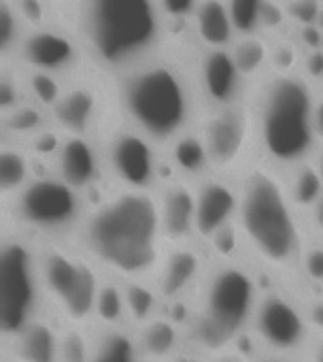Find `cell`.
Returning <instances> with one entry per match:
<instances>
[{"mask_svg":"<svg viewBox=\"0 0 323 362\" xmlns=\"http://www.w3.org/2000/svg\"><path fill=\"white\" fill-rule=\"evenodd\" d=\"M210 361L212 362H254L255 356L251 355V353H248L246 349H242V347L234 345V347L223 351V353H220V355L210 356Z\"/></svg>","mask_w":323,"mask_h":362,"instance_id":"cell-43","label":"cell"},{"mask_svg":"<svg viewBox=\"0 0 323 362\" xmlns=\"http://www.w3.org/2000/svg\"><path fill=\"white\" fill-rule=\"evenodd\" d=\"M61 327L40 313L21 332L4 341V356L13 362H59Z\"/></svg>","mask_w":323,"mask_h":362,"instance_id":"cell-17","label":"cell"},{"mask_svg":"<svg viewBox=\"0 0 323 362\" xmlns=\"http://www.w3.org/2000/svg\"><path fill=\"white\" fill-rule=\"evenodd\" d=\"M95 344L96 336L87 332V327L64 325L59 341V362H91Z\"/></svg>","mask_w":323,"mask_h":362,"instance_id":"cell-30","label":"cell"},{"mask_svg":"<svg viewBox=\"0 0 323 362\" xmlns=\"http://www.w3.org/2000/svg\"><path fill=\"white\" fill-rule=\"evenodd\" d=\"M310 217H312V226H314L319 234H323V198L316 204V206H314V208H312Z\"/></svg>","mask_w":323,"mask_h":362,"instance_id":"cell-50","label":"cell"},{"mask_svg":"<svg viewBox=\"0 0 323 362\" xmlns=\"http://www.w3.org/2000/svg\"><path fill=\"white\" fill-rule=\"evenodd\" d=\"M104 136L106 138L101 146L102 166L115 187L153 191L161 181L159 146L123 119L110 127Z\"/></svg>","mask_w":323,"mask_h":362,"instance_id":"cell-11","label":"cell"},{"mask_svg":"<svg viewBox=\"0 0 323 362\" xmlns=\"http://www.w3.org/2000/svg\"><path fill=\"white\" fill-rule=\"evenodd\" d=\"M170 166L186 180H203L212 170L200 132L189 130L169 146Z\"/></svg>","mask_w":323,"mask_h":362,"instance_id":"cell-22","label":"cell"},{"mask_svg":"<svg viewBox=\"0 0 323 362\" xmlns=\"http://www.w3.org/2000/svg\"><path fill=\"white\" fill-rule=\"evenodd\" d=\"M23 57L30 66L40 72L53 74L67 68L72 62L74 45L61 34L40 30L28 36L27 42L23 44Z\"/></svg>","mask_w":323,"mask_h":362,"instance_id":"cell-21","label":"cell"},{"mask_svg":"<svg viewBox=\"0 0 323 362\" xmlns=\"http://www.w3.org/2000/svg\"><path fill=\"white\" fill-rule=\"evenodd\" d=\"M200 138L215 174H240L248 166L249 147L255 144L251 110L246 102L210 107L200 121Z\"/></svg>","mask_w":323,"mask_h":362,"instance_id":"cell-12","label":"cell"},{"mask_svg":"<svg viewBox=\"0 0 323 362\" xmlns=\"http://www.w3.org/2000/svg\"><path fill=\"white\" fill-rule=\"evenodd\" d=\"M306 74L312 78H323V51H314L306 61Z\"/></svg>","mask_w":323,"mask_h":362,"instance_id":"cell-47","label":"cell"},{"mask_svg":"<svg viewBox=\"0 0 323 362\" xmlns=\"http://www.w3.org/2000/svg\"><path fill=\"white\" fill-rule=\"evenodd\" d=\"M317 28H319V30H322L323 33V10H322V13H319V17H317Z\"/></svg>","mask_w":323,"mask_h":362,"instance_id":"cell-54","label":"cell"},{"mask_svg":"<svg viewBox=\"0 0 323 362\" xmlns=\"http://www.w3.org/2000/svg\"><path fill=\"white\" fill-rule=\"evenodd\" d=\"M72 236L76 247L115 279L149 281L164 255L159 198L115 187L85 209Z\"/></svg>","mask_w":323,"mask_h":362,"instance_id":"cell-1","label":"cell"},{"mask_svg":"<svg viewBox=\"0 0 323 362\" xmlns=\"http://www.w3.org/2000/svg\"><path fill=\"white\" fill-rule=\"evenodd\" d=\"M119 117L159 147L193 130L195 96L183 74L169 62H138L115 83Z\"/></svg>","mask_w":323,"mask_h":362,"instance_id":"cell-3","label":"cell"},{"mask_svg":"<svg viewBox=\"0 0 323 362\" xmlns=\"http://www.w3.org/2000/svg\"><path fill=\"white\" fill-rule=\"evenodd\" d=\"M127 319L132 330L144 327L146 322L161 315V296L155 285L147 281H123Z\"/></svg>","mask_w":323,"mask_h":362,"instance_id":"cell-27","label":"cell"},{"mask_svg":"<svg viewBox=\"0 0 323 362\" xmlns=\"http://www.w3.org/2000/svg\"><path fill=\"white\" fill-rule=\"evenodd\" d=\"M161 4L170 17H186L191 13L197 0H161Z\"/></svg>","mask_w":323,"mask_h":362,"instance_id":"cell-42","label":"cell"},{"mask_svg":"<svg viewBox=\"0 0 323 362\" xmlns=\"http://www.w3.org/2000/svg\"><path fill=\"white\" fill-rule=\"evenodd\" d=\"M288 11L295 21L310 27L317 21V17L322 13V8L317 4V0H295V2H291Z\"/></svg>","mask_w":323,"mask_h":362,"instance_id":"cell-38","label":"cell"},{"mask_svg":"<svg viewBox=\"0 0 323 362\" xmlns=\"http://www.w3.org/2000/svg\"><path fill=\"white\" fill-rule=\"evenodd\" d=\"M42 300L70 327L95 322L96 294L102 279L96 266L76 245L47 242L36 249Z\"/></svg>","mask_w":323,"mask_h":362,"instance_id":"cell-7","label":"cell"},{"mask_svg":"<svg viewBox=\"0 0 323 362\" xmlns=\"http://www.w3.org/2000/svg\"><path fill=\"white\" fill-rule=\"evenodd\" d=\"M53 160L57 177L79 192L95 185L104 168L101 149L89 140V136H64Z\"/></svg>","mask_w":323,"mask_h":362,"instance_id":"cell-16","label":"cell"},{"mask_svg":"<svg viewBox=\"0 0 323 362\" xmlns=\"http://www.w3.org/2000/svg\"><path fill=\"white\" fill-rule=\"evenodd\" d=\"M159 214L164 243H189V240L195 238L197 185H193L191 180L186 177L164 181L159 197Z\"/></svg>","mask_w":323,"mask_h":362,"instance_id":"cell-15","label":"cell"},{"mask_svg":"<svg viewBox=\"0 0 323 362\" xmlns=\"http://www.w3.org/2000/svg\"><path fill=\"white\" fill-rule=\"evenodd\" d=\"M2 362H13V361H10V358H6L4 356V358H2Z\"/></svg>","mask_w":323,"mask_h":362,"instance_id":"cell-55","label":"cell"},{"mask_svg":"<svg viewBox=\"0 0 323 362\" xmlns=\"http://www.w3.org/2000/svg\"><path fill=\"white\" fill-rule=\"evenodd\" d=\"M242 79L255 78L268 59V47L259 38H244L231 53Z\"/></svg>","mask_w":323,"mask_h":362,"instance_id":"cell-31","label":"cell"},{"mask_svg":"<svg viewBox=\"0 0 323 362\" xmlns=\"http://www.w3.org/2000/svg\"><path fill=\"white\" fill-rule=\"evenodd\" d=\"M238 185L223 175H206L197 185L195 238L208 243L215 232L237 219Z\"/></svg>","mask_w":323,"mask_h":362,"instance_id":"cell-13","label":"cell"},{"mask_svg":"<svg viewBox=\"0 0 323 362\" xmlns=\"http://www.w3.org/2000/svg\"><path fill=\"white\" fill-rule=\"evenodd\" d=\"M306 315L312 325V330L323 334V298L314 300V304L306 310Z\"/></svg>","mask_w":323,"mask_h":362,"instance_id":"cell-46","label":"cell"},{"mask_svg":"<svg viewBox=\"0 0 323 362\" xmlns=\"http://www.w3.org/2000/svg\"><path fill=\"white\" fill-rule=\"evenodd\" d=\"M28 90L33 95L34 104H38L40 107H45V110H51L57 104V100L61 98L64 89L53 74L34 70L28 78Z\"/></svg>","mask_w":323,"mask_h":362,"instance_id":"cell-33","label":"cell"},{"mask_svg":"<svg viewBox=\"0 0 323 362\" xmlns=\"http://www.w3.org/2000/svg\"><path fill=\"white\" fill-rule=\"evenodd\" d=\"M17 36V16L11 6L2 0L0 4V49L2 53L10 49Z\"/></svg>","mask_w":323,"mask_h":362,"instance_id":"cell-36","label":"cell"},{"mask_svg":"<svg viewBox=\"0 0 323 362\" xmlns=\"http://www.w3.org/2000/svg\"><path fill=\"white\" fill-rule=\"evenodd\" d=\"M203 255L191 243L170 245L155 274V288L166 304H178L203 279Z\"/></svg>","mask_w":323,"mask_h":362,"instance_id":"cell-14","label":"cell"},{"mask_svg":"<svg viewBox=\"0 0 323 362\" xmlns=\"http://www.w3.org/2000/svg\"><path fill=\"white\" fill-rule=\"evenodd\" d=\"M300 362H323V334L314 332L310 344L305 349V353L299 356Z\"/></svg>","mask_w":323,"mask_h":362,"instance_id":"cell-41","label":"cell"},{"mask_svg":"<svg viewBox=\"0 0 323 362\" xmlns=\"http://www.w3.org/2000/svg\"><path fill=\"white\" fill-rule=\"evenodd\" d=\"M13 219L23 230L50 240L74 234L85 215L81 192L57 177H33L27 187L11 200Z\"/></svg>","mask_w":323,"mask_h":362,"instance_id":"cell-9","label":"cell"},{"mask_svg":"<svg viewBox=\"0 0 323 362\" xmlns=\"http://www.w3.org/2000/svg\"><path fill=\"white\" fill-rule=\"evenodd\" d=\"M240 74L234 59L225 49H210L200 66L203 93L210 102V107H225L240 102Z\"/></svg>","mask_w":323,"mask_h":362,"instance_id":"cell-19","label":"cell"},{"mask_svg":"<svg viewBox=\"0 0 323 362\" xmlns=\"http://www.w3.org/2000/svg\"><path fill=\"white\" fill-rule=\"evenodd\" d=\"M314 102L308 81L295 74L276 72L257 87L249 110L263 160L274 168H293L312 158L317 146L312 130Z\"/></svg>","mask_w":323,"mask_h":362,"instance_id":"cell-4","label":"cell"},{"mask_svg":"<svg viewBox=\"0 0 323 362\" xmlns=\"http://www.w3.org/2000/svg\"><path fill=\"white\" fill-rule=\"evenodd\" d=\"M42 300L36 249L27 234L13 232L0 245V334L8 341L40 315Z\"/></svg>","mask_w":323,"mask_h":362,"instance_id":"cell-8","label":"cell"},{"mask_svg":"<svg viewBox=\"0 0 323 362\" xmlns=\"http://www.w3.org/2000/svg\"><path fill=\"white\" fill-rule=\"evenodd\" d=\"M95 322L102 330H118L129 322L123 283L118 279H102L96 294Z\"/></svg>","mask_w":323,"mask_h":362,"instance_id":"cell-26","label":"cell"},{"mask_svg":"<svg viewBox=\"0 0 323 362\" xmlns=\"http://www.w3.org/2000/svg\"><path fill=\"white\" fill-rule=\"evenodd\" d=\"M91 362H144L136 345L135 334L127 328L101 330L96 336L95 353Z\"/></svg>","mask_w":323,"mask_h":362,"instance_id":"cell-28","label":"cell"},{"mask_svg":"<svg viewBox=\"0 0 323 362\" xmlns=\"http://www.w3.org/2000/svg\"><path fill=\"white\" fill-rule=\"evenodd\" d=\"M25 13L28 17H33L34 21H40V17H42V10H40V6L36 0H25Z\"/></svg>","mask_w":323,"mask_h":362,"instance_id":"cell-51","label":"cell"},{"mask_svg":"<svg viewBox=\"0 0 323 362\" xmlns=\"http://www.w3.org/2000/svg\"><path fill=\"white\" fill-rule=\"evenodd\" d=\"M295 61H297V53L289 45H282V47H278L272 53V62H274L278 74H291V68L295 66Z\"/></svg>","mask_w":323,"mask_h":362,"instance_id":"cell-40","label":"cell"},{"mask_svg":"<svg viewBox=\"0 0 323 362\" xmlns=\"http://www.w3.org/2000/svg\"><path fill=\"white\" fill-rule=\"evenodd\" d=\"M30 177V157L16 141L4 144L0 151V194L13 200L27 187Z\"/></svg>","mask_w":323,"mask_h":362,"instance_id":"cell-24","label":"cell"},{"mask_svg":"<svg viewBox=\"0 0 323 362\" xmlns=\"http://www.w3.org/2000/svg\"><path fill=\"white\" fill-rule=\"evenodd\" d=\"M302 42H305L306 45H310L314 51H317V47L323 44L322 30H319L317 27H314V25H310V27H305L302 28Z\"/></svg>","mask_w":323,"mask_h":362,"instance_id":"cell-48","label":"cell"},{"mask_svg":"<svg viewBox=\"0 0 323 362\" xmlns=\"http://www.w3.org/2000/svg\"><path fill=\"white\" fill-rule=\"evenodd\" d=\"M300 268L305 276L314 283H323V245H312L302 249Z\"/></svg>","mask_w":323,"mask_h":362,"instance_id":"cell-35","label":"cell"},{"mask_svg":"<svg viewBox=\"0 0 323 362\" xmlns=\"http://www.w3.org/2000/svg\"><path fill=\"white\" fill-rule=\"evenodd\" d=\"M289 197L297 211H308L323 198V177L316 160H305L291 168L288 180Z\"/></svg>","mask_w":323,"mask_h":362,"instance_id":"cell-25","label":"cell"},{"mask_svg":"<svg viewBox=\"0 0 323 362\" xmlns=\"http://www.w3.org/2000/svg\"><path fill=\"white\" fill-rule=\"evenodd\" d=\"M62 138L64 134H59V132H51V130H42L38 134L28 140V147H30V153H36L40 157H53L55 158L57 151L62 144Z\"/></svg>","mask_w":323,"mask_h":362,"instance_id":"cell-37","label":"cell"},{"mask_svg":"<svg viewBox=\"0 0 323 362\" xmlns=\"http://www.w3.org/2000/svg\"><path fill=\"white\" fill-rule=\"evenodd\" d=\"M132 332H136V345L144 362H169L183 351L186 330L174 317L157 315Z\"/></svg>","mask_w":323,"mask_h":362,"instance_id":"cell-20","label":"cell"},{"mask_svg":"<svg viewBox=\"0 0 323 362\" xmlns=\"http://www.w3.org/2000/svg\"><path fill=\"white\" fill-rule=\"evenodd\" d=\"M259 296V283L246 266L234 260L215 266L189 310L183 328L187 349L215 356L234 347L248 334Z\"/></svg>","mask_w":323,"mask_h":362,"instance_id":"cell-5","label":"cell"},{"mask_svg":"<svg viewBox=\"0 0 323 362\" xmlns=\"http://www.w3.org/2000/svg\"><path fill=\"white\" fill-rule=\"evenodd\" d=\"M316 164H317V168H319V172H322V177H323V151L319 153V155H317Z\"/></svg>","mask_w":323,"mask_h":362,"instance_id":"cell-53","label":"cell"},{"mask_svg":"<svg viewBox=\"0 0 323 362\" xmlns=\"http://www.w3.org/2000/svg\"><path fill=\"white\" fill-rule=\"evenodd\" d=\"M85 44L104 66L130 68L157 38L152 0H85Z\"/></svg>","mask_w":323,"mask_h":362,"instance_id":"cell-6","label":"cell"},{"mask_svg":"<svg viewBox=\"0 0 323 362\" xmlns=\"http://www.w3.org/2000/svg\"><path fill=\"white\" fill-rule=\"evenodd\" d=\"M98 98L95 90L76 85L62 90L61 98L50 110L53 123L64 136H89L98 121Z\"/></svg>","mask_w":323,"mask_h":362,"instance_id":"cell-18","label":"cell"},{"mask_svg":"<svg viewBox=\"0 0 323 362\" xmlns=\"http://www.w3.org/2000/svg\"><path fill=\"white\" fill-rule=\"evenodd\" d=\"M19 106H23L21 90H19L16 81L2 78V83H0V107H2V115L13 112Z\"/></svg>","mask_w":323,"mask_h":362,"instance_id":"cell-39","label":"cell"},{"mask_svg":"<svg viewBox=\"0 0 323 362\" xmlns=\"http://www.w3.org/2000/svg\"><path fill=\"white\" fill-rule=\"evenodd\" d=\"M169 362H212V361H210V356L200 355V353H197V351L183 349Z\"/></svg>","mask_w":323,"mask_h":362,"instance_id":"cell-49","label":"cell"},{"mask_svg":"<svg viewBox=\"0 0 323 362\" xmlns=\"http://www.w3.org/2000/svg\"><path fill=\"white\" fill-rule=\"evenodd\" d=\"M45 129L44 107L38 104H23L17 110L2 115V130L10 138H25L30 140Z\"/></svg>","mask_w":323,"mask_h":362,"instance_id":"cell-29","label":"cell"},{"mask_svg":"<svg viewBox=\"0 0 323 362\" xmlns=\"http://www.w3.org/2000/svg\"><path fill=\"white\" fill-rule=\"evenodd\" d=\"M312 130L316 144L323 146V98H316L314 102V112H312Z\"/></svg>","mask_w":323,"mask_h":362,"instance_id":"cell-45","label":"cell"},{"mask_svg":"<svg viewBox=\"0 0 323 362\" xmlns=\"http://www.w3.org/2000/svg\"><path fill=\"white\" fill-rule=\"evenodd\" d=\"M210 251L221 260V262H232V257L237 255L238 247H242V236L237 226V219L223 226L220 232H215L210 240Z\"/></svg>","mask_w":323,"mask_h":362,"instance_id":"cell-34","label":"cell"},{"mask_svg":"<svg viewBox=\"0 0 323 362\" xmlns=\"http://www.w3.org/2000/svg\"><path fill=\"white\" fill-rule=\"evenodd\" d=\"M265 0H229V16L234 30L242 34L254 33L261 27Z\"/></svg>","mask_w":323,"mask_h":362,"instance_id":"cell-32","label":"cell"},{"mask_svg":"<svg viewBox=\"0 0 323 362\" xmlns=\"http://www.w3.org/2000/svg\"><path fill=\"white\" fill-rule=\"evenodd\" d=\"M248 336L259 355L299 358L310 344L314 330L306 310L276 291L261 293Z\"/></svg>","mask_w":323,"mask_h":362,"instance_id":"cell-10","label":"cell"},{"mask_svg":"<svg viewBox=\"0 0 323 362\" xmlns=\"http://www.w3.org/2000/svg\"><path fill=\"white\" fill-rule=\"evenodd\" d=\"M283 11L280 6L276 4H266L265 2V8H263V17H261V27H266V28H276L282 25L283 21Z\"/></svg>","mask_w":323,"mask_h":362,"instance_id":"cell-44","label":"cell"},{"mask_svg":"<svg viewBox=\"0 0 323 362\" xmlns=\"http://www.w3.org/2000/svg\"><path fill=\"white\" fill-rule=\"evenodd\" d=\"M237 226L244 245L266 270L288 274L300 264L305 247L288 181L263 158L238 174Z\"/></svg>","mask_w":323,"mask_h":362,"instance_id":"cell-2","label":"cell"},{"mask_svg":"<svg viewBox=\"0 0 323 362\" xmlns=\"http://www.w3.org/2000/svg\"><path fill=\"white\" fill-rule=\"evenodd\" d=\"M254 362H300L299 358H291V356H278V355H259L255 356Z\"/></svg>","mask_w":323,"mask_h":362,"instance_id":"cell-52","label":"cell"},{"mask_svg":"<svg viewBox=\"0 0 323 362\" xmlns=\"http://www.w3.org/2000/svg\"><path fill=\"white\" fill-rule=\"evenodd\" d=\"M197 33L210 49H223L232 36V21L229 8L220 0H204L197 8Z\"/></svg>","mask_w":323,"mask_h":362,"instance_id":"cell-23","label":"cell"}]
</instances>
